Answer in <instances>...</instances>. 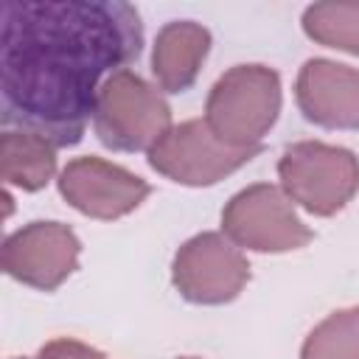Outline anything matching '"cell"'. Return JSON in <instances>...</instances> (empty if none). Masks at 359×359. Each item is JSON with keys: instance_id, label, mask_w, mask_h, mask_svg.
I'll use <instances>...</instances> for the list:
<instances>
[{"instance_id": "3957f363", "label": "cell", "mask_w": 359, "mask_h": 359, "mask_svg": "<svg viewBox=\"0 0 359 359\" xmlns=\"http://www.w3.org/2000/svg\"><path fill=\"white\" fill-rule=\"evenodd\" d=\"M171 126L165 95L135 70H118L101 84L93 109V129L107 149L149 154Z\"/></svg>"}, {"instance_id": "9a60e30c", "label": "cell", "mask_w": 359, "mask_h": 359, "mask_svg": "<svg viewBox=\"0 0 359 359\" xmlns=\"http://www.w3.org/2000/svg\"><path fill=\"white\" fill-rule=\"evenodd\" d=\"M36 359H107V356L98 348H90L87 342H79L73 337H56L39 348Z\"/></svg>"}, {"instance_id": "8fae6325", "label": "cell", "mask_w": 359, "mask_h": 359, "mask_svg": "<svg viewBox=\"0 0 359 359\" xmlns=\"http://www.w3.org/2000/svg\"><path fill=\"white\" fill-rule=\"evenodd\" d=\"M210 53V31L194 20L165 22L151 45V76L165 93H185Z\"/></svg>"}, {"instance_id": "e0dca14e", "label": "cell", "mask_w": 359, "mask_h": 359, "mask_svg": "<svg viewBox=\"0 0 359 359\" xmlns=\"http://www.w3.org/2000/svg\"><path fill=\"white\" fill-rule=\"evenodd\" d=\"M17 359H25V356H17Z\"/></svg>"}, {"instance_id": "9c48e42d", "label": "cell", "mask_w": 359, "mask_h": 359, "mask_svg": "<svg viewBox=\"0 0 359 359\" xmlns=\"http://www.w3.org/2000/svg\"><path fill=\"white\" fill-rule=\"evenodd\" d=\"M81 241L62 222H28L3 241V272L31 289L53 292L79 269Z\"/></svg>"}, {"instance_id": "30bf717a", "label": "cell", "mask_w": 359, "mask_h": 359, "mask_svg": "<svg viewBox=\"0 0 359 359\" xmlns=\"http://www.w3.org/2000/svg\"><path fill=\"white\" fill-rule=\"evenodd\" d=\"M294 101L314 126L359 129V70L323 56L306 59L297 70Z\"/></svg>"}, {"instance_id": "4fadbf2b", "label": "cell", "mask_w": 359, "mask_h": 359, "mask_svg": "<svg viewBox=\"0 0 359 359\" xmlns=\"http://www.w3.org/2000/svg\"><path fill=\"white\" fill-rule=\"evenodd\" d=\"M303 34L325 48L359 56V0H323L303 11Z\"/></svg>"}, {"instance_id": "7a4b0ae2", "label": "cell", "mask_w": 359, "mask_h": 359, "mask_svg": "<svg viewBox=\"0 0 359 359\" xmlns=\"http://www.w3.org/2000/svg\"><path fill=\"white\" fill-rule=\"evenodd\" d=\"M283 87L269 65H233L205 98V123L219 140L236 149H261L280 115Z\"/></svg>"}, {"instance_id": "ba28073f", "label": "cell", "mask_w": 359, "mask_h": 359, "mask_svg": "<svg viewBox=\"0 0 359 359\" xmlns=\"http://www.w3.org/2000/svg\"><path fill=\"white\" fill-rule=\"evenodd\" d=\"M56 185L73 210L98 222H115L137 210L151 194V185L143 177L93 154L73 157L59 171Z\"/></svg>"}, {"instance_id": "8992f818", "label": "cell", "mask_w": 359, "mask_h": 359, "mask_svg": "<svg viewBox=\"0 0 359 359\" xmlns=\"http://www.w3.org/2000/svg\"><path fill=\"white\" fill-rule=\"evenodd\" d=\"M258 151L261 149L227 146L213 135L205 118H191L180 126H171L163 135V140H157L149 149L146 157L149 165L165 180L188 188H208L236 174L241 165L258 157Z\"/></svg>"}, {"instance_id": "6da1fadb", "label": "cell", "mask_w": 359, "mask_h": 359, "mask_svg": "<svg viewBox=\"0 0 359 359\" xmlns=\"http://www.w3.org/2000/svg\"><path fill=\"white\" fill-rule=\"evenodd\" d=\"M3 123L76 146L101 84L143 50V22L123 0H6L0 8Z\"/></svg>"}, {"instance_id": "52a82bcc", "label": "cell", "mask_w": 359, "mask_h": 359, "mask_svg": "<svg viewBox=\"0 0 359 359\" xmlns=\"http://www.w3.org/2000/svg\"><path fill=\"white\" fill-rule=\"evenodd\" d=\"M250 280V261L224 233H196L171 261V283L194 306H224Z\"/></svg>"}, {"instance_id": "5bb4252c", "label": "cell", "mask_w": 359, "mask_h": 359, "mask_svg": "<svg viewBox=\"0 0 359 359\" xmlns=\"http://www.w3.org/2000/svg\"><path fill=\"white\" fill-rule=\"evenodd\" d=\"M300 359H359V306L331 311L303 339Z\"/></svg>"}, {"instance_id": "7c38bea8", "label": "cell", "mask_w": 359, "mask_h": 359, "mask_svg": "<svg viewBox=\"0 0 359 359\" xmlns=\"http://www.w3.org/2000/svg\"><path fill=\"white\" fill-rule=\"evenodd\" d=\"M56 174V146L22 129H8L0 137V177L20 191H42Z\"/></svg>"}, {"instance_id": "5b68a950", "label": "cell", "mask_w": 359, "mask_h": 359, "mask_svg": "<svg viewBox=\"0 0 359 359\" xmlns=\"http://www.w3.org/2000/svg\"><path fill=\"white\" fill-rule=\"evenodd\" d=\"M222 233L252 252H292L314 238L292 199L272 182H255L233 194L222 208Z\"/></svg>"}, {"instance_id": "2e32d148", "label": "cell", "mask_w": 359, "mask_h": 359, "mask_svg": "<svg viewBox=\"0 0 359 359\" xmlns=\"http://www.w3.org/2000/svg\"><path fill=\"white\" fill-rule=\"evenodd\" d=\"M180 359H196V356H180Z\"/></svg>"}, {"instance_id": "277c9868", "label": "cell", "mask_w": 359, "mask_h": 359, "mask_svg": "<svg viewBox=\"0 0 359 359\" xmlns=\"http://www.w3.org/2000/svg\"><path fill=\"white\" fill-rule=\"evenodd\" d=\"M283 194L311 216H337L359 191V157L334 143L297 140L278 160Z\"/></svg>"}]
</instances>
